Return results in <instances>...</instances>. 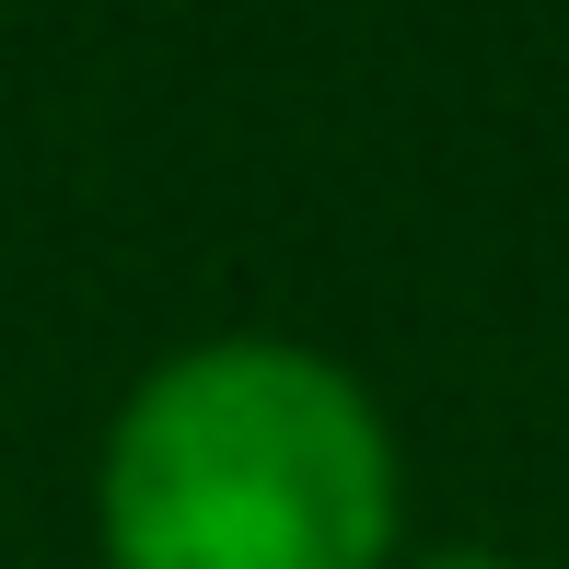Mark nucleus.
I'll list each match as a JSON object with an SVG mask.
<instances>
[{
    "label": "nucleus",
    "mask_w": 569,
    "mask_h": 569,
    "mask_svg": "<svg viewBox=\"0 0 569 569\" xmlns=\"http://www.w3.org/2000/svg\"><path fill=\"white\" fill-rule=\"evenodd\" d=\"M93 523L106 569H383L396 442L338 360L210 338L117 407Z\"/></svg>",
    "instance_id": "obj_1"
},
{
    "label": "nucleus",
    "mask_w": 569,
    "mask_h": 569,
    "mask_svg": "<svg viewBox=\"0 0 569 569\" xmlns=\"http://www.w3.org/2000/svg\"><path fill=\"white\" fill-rule=\"evenodd\" d=\"M419 569H511V558H488V547H442V558H419Z\"/></svg>",
    "instance_id": "obj_2"
}]
</instances>
